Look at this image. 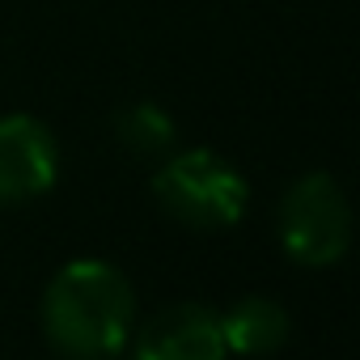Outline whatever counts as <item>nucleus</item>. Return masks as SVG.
<instances>
[{
    "label": "nucleus",
    "instance_id": "nucleus-7",
    "mask_svg": "<svg viewBox=\"0 0 360 360\" xmlns=\"http://www.w3.org/2000/svg\"><path fill=\"white\" fill-rule=\"evenodd\" d=\"M115 136H119L123 148H131L136 157H169L174 144H178V123L169 119L165 106H157V102H136V106L119 110Z\"/></svg>",
    "mask_w": 360,
    "mask_h": 360
},
{
    "label": "nucleus",
    "instance_id": "nucleus-6",
    "mask_svg": "<svg viewBox=\"0 0 360 360\" xmlns=\"http://www.w3.org/2000/svg\"><path fill=\"white\" fill-rule=\"evenodd\" d=\"M288 309L276 297H242L221 314L225 352L233 356H271L288 343Z\"/></svg>",
    "mask_w": 360,
    "mask_h": 360
},
{
    "label": "nucleus",
    "instance_id": "nucleus-1",
    "mask_svg": "<svg viewBox=\"0 0 360 360\" xmlns=\"http://www.w3.org/2000/svg\"><path fill=\"white\" fill-rule=\"evenodd\" d=\"M136 292L106 259H72L43 292V330L68 360H110L127 347Z\"/></svg>",
    "mask_w": 360,
    "mask_h": 360
},
{
    "label": "nucleus",
    "instance_id": "nucleus-4",
    "mask_svg": "<svg viewBox=\"0 0 360 360\" xmlns=\"http://www.w3.org/2000/svg\"><path fill=\"white\" fill-rule=\"evenodd\" d=\"M60 178L56 131L34 115L0 119V204H30Z\"/></svg>",
    "mask_w": 360,
    "mask_h": 360
},
{
    "label": "nucleus",
    "instance_id": "nucleus-5",
    "mask_svg": "<svg viewBox=\"0 0 360 360\" xmlns=\"http://www.w3.org/2000/svg\"><path fill=\"white\" fill-rule=\"evenodd\" d=\"M225 335L221 314L200 301L169 305L157 318L144 322L136 335L131 360H225Z\"/></svg>",
    "mask_w": 360,
    "mask_h": 360
},
{
    "label": "nucleus",
    "instance_id": "nucleus-3",
    "mask_svg": "<svg viewBox=\"0 0 360 360\" xmlns=\"http://www.w3.org/2000/svg\"><path fill=\"white\" fill-rule=\"evenodd\" d=\"M280 246L301 267H330L352 246V208L326 169H314L280 200Z\"/></svg>",
    "mask_w": 360,
    "mask_h": 360
},
{
    "label": "nucleus",
    "instance_id": "nucleus-2",
    "mask_svg": "<svg viewBox=\"0 0 360 360\" xmlns=\"http://www.w3.org/2000/svg\"><path fill=\"white\" fill-rule=\"evenodd\" d=\"M153 195L174 221L195 229H233L250 204L246 178L212 148L169 153L153 174Z\"/></svg>",
    "mask_w": 360,
    "mask_h": 360
}]
</instances>
